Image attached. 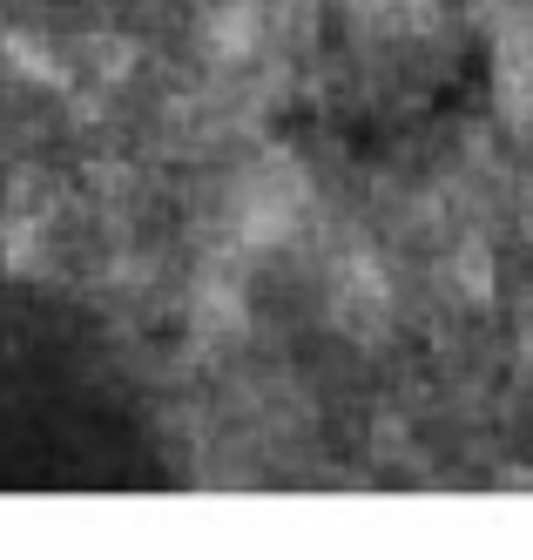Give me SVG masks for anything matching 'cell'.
<instances>
[{
    "instance_id": "obj_1",
    "label": "cell",
    "mask_w": 533,
    "mask_h": 560,
    "mask_svg": "<svg viewBox=\"0 0 533 560\" xmlns=\"http://www.w3.org/2000/svg\"><path fill=\"white\" fill-rule=\"evenodd\" d=\"M304 203H311V189L291 163H264L251 183L236 189V236L251 250H277L283 236H298L304 223Z\"/></svg>"
},
{
    "instance_id": "obj_2",
    "label": "cell",
    "mask_w": 533,
    "mask_h": 560,
    "mask_svg": "<svg viewBox=\"0 0 533 560\" xmlns=\"http://www.w3.org/2000/svg\"><path fill=\"white\" fill-rule=\"evenodd\" d=\"M494 95L513 129H533V14H513L494 42Z\"/></svg>"
},
{
    "instance_id": "obj_3",
    "label": "cell",
    "mask_w": 533,
    "mask_h": 560,
    "mask_svg": "<svg viewBox=\"0 0 533 560\" xmlns=\"http://www.w3.org/2000/svg\"><path fill=\"white\" fill-rule=\"evenodd\" d=\"M332 317L351 331V338H372L385 331V317H392V291H385V277L372 257H345L338 277H332Z\"/></svg>"
},
{
    "instance_id": "obj_4",
    "label": "cell",
    "mask_w": 533,
    "mask_h": 560,
    "mask_svg": "<svg viewBox=\"0 0 533 560\" xmlns=\"http://www.w3.org/2000/svg\"><path fill=\"white\" fill-rule=\"evenodd\" d=\"M257 34H264L257 0H223V8L210 14V55L217 61H243V55L257 48Z\"/></svg>"
},
{
    "instance_id": "obj_5",
    "label": "cell",
    "mask_w": 533,
    "mask_h": 560,
    "mask_svg": "<svg viewBox=\"0 0 533 560\" xmlns=\"http://www.w3.org/2000/svg\"><path fill=\"white\" fill-rule=\"evenodd\" d=\"M453 284H460L466 298H486V291H494V264H486V244H460V250H453Z\"/></svg>"
}]
</instances>
